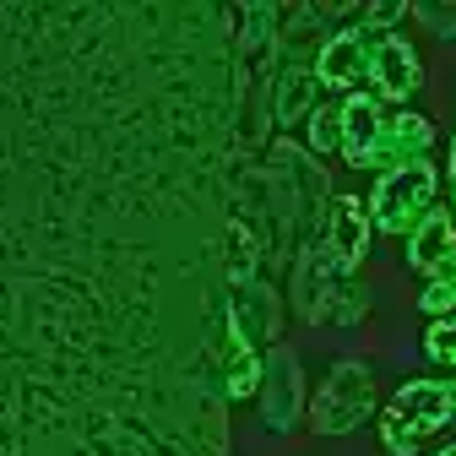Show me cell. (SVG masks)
<instances>
[{"label":"cell","instance_id":"6da1fadb","mask_svg":"<svg viewBox=\"0 0 456 456\" xmlns=\"http://www.w3.org/2000/svg\"><path fill=\"white\" fill-rule=\"evenodd\" d=\"M456 419V380H408L380 413V445L391 456H419V445Z\"/></svg>","mask_w":456,"mask_h":456},{"label":"cell","instance_id":"7a4b0ae2","mask_svg":"<svg viewBox=\"0 0 456 456\" xmlns=\"http://www.w3.org/2000/svg\"><path fill=\"white\" fill-rule=\"evenodd\" d=\"M440 175L435 163H403V168H386L375 180V191L364 196V212H370V228L375 234H391V240H408L413 228L440 207Z\"/></svg>","mask_w":456,"mask_h":456},{"label":"cell","instance_id":"3957f363","mask_svg":"<svg viewBox=\"0 0 456 456\" xmlns=\"http://www.w3.org/2000/svg\"><path fill=\"white\" fill-rule=\"evenodd\" d=\"M370 413H375V370L364 359L331 364V375H326V386L315 396V408H310V429L315 435H348Z\"/></svg>","mask_w":456,"mask_h":456},{"label":"cell","instance_id":"277c9868","mask_svg":"<svg viewBox=\"0 0 456 456\" xmlns=\"http://www.w3.org/2000/svg\"><path fill=\"white\" fill-rule=\"evenodd\" d=\"M256 396H261V424L272 435H289L299 424V413H305V370H299V354L294 348H282V342H277V348L261 359Z\"/></svg>","mask_w":456,"mask_h":456},{"label":"cell","instance_id":"5b68a950","mask_svg":"<svg viewBox=\"0 0 456 456\" xmlns=\"http://www.w3.org/2000/svg\"><path fill=\"white\" fill-rule=\"evenodd\" d=\"M370 33L364 28H342V33H331L321 49H315V82L326 87V93H364L370 87Z\"/></svg>","mask_w":456,"mask_h":456},{"label":"cell","instance_id":"8992f818","mask_svg":"<svg viewBox=\"0 0 456 456\" xmlns=\"http://www.w3.org/2000/svg\"><path fill=\"white\" fill-rule=\"evenodd\" d=\"M424 87V66H419V49L408 38H396V33H380L370 44V87L380 103H408L413 93Z\"/></svg>","mask_w":456,"mask_h":456},{"label":"cell","instance_id":"52a82bcc","mask_svg":"<svg viewBox=\"0 0 456 456\" xmlns=\"http://www.w3.org/2000/svg\"><path fill=\"white\" fill-rule=\"evenodd\" d=\"M370 240H375V228H370V212L359 196H337L326 201V223H321V250L337 272H354L364 256H370Z\"/></svg>","mask_w":456,"mask_h":456},{"label":"cell","instance_id":"ba28073f","mask_svg":"<svg viewBox=\"0 0 456 456\" xmlns=\"http://www.w3.org/2000/svg\"><path fill=\"white\" fill-rule=\"evenodd\" d=\"M386 120H391V109H386L375 93H348V98H342V163L375 168Z\"/></svg>","mask_w":456,"mask_h":456},{"label":"cell","instance_id":"9c48e42d","mask_svg":"<svg viewBox=\"0 0 456 456\" xmlns=\"http://www.w3.org/2000/svg\"><path fill=\"white\" fill-rule=\"evenodd\" d=\"M408 266L419 277H440V272H456V217L445 207H435L413 234H408Z\"/></svg>","mask_w":456,"mask_h":456},{"label":"cell","instance_id":"30bf717a","mask_svg":"<svg viewBox=\"0 0 456 456\" xmlns=\"http://www.w3.org/2000/svg\"><path fill=\"white\" fill-rule=\"evenodd\" d=\"M435 147V126L424 120L419 109H391L386 136H380V158H375V175L386 168H403V163H424Z\"/></svg>","mask_w":456,"mask_h":456},{"label":"cell","instance_id":"8fae6325","mask_svg":"<svg viewBox=\"0 0 456 456\" xmlns=\"http://www.w3.org/2000/svg\"><path fill=\"white\" fill-rule=\"evenodd\" d=\"M315 61H282L277 71V87H272V114H277V126H299L310 120V109H315Z\"/></svg>","mask_w":456,"mask_h":456},{"label":"cell","instance_id":"7c38bea8","mask_svg":"<svg viewBox=\"0 0 456 456\" xmlns=\"http://www.w3.org/2000/svg\"><path fill=\"white\" fill-rule=\"evenodd\" d=\"M223 386H228V396H256V386H261V354H256V342L240 331V326H228L223 331Z\"/></svg>","mask_w":456,"mask_h":456},{"label":"cell","instance_id":"4fadbf2b","mask_svg":"<svg viewBox=\"0 0 456 456\" xmlns=\"http://www.w3.org/2000/svg\"><path fill=\"white\" fill-rule=\"evenodd\" d=\"M310 152H321V158L342 152V98L310 109Z\"/></svg>","mask_w":456,"mask_h":456},{"label":"cell","instance_id":"5bb4252c","mask_svg":"<svg viewBox=\"0 0 456 456\" xmlns=\"http://www.w3.org/2000/svg\"><path fill=\"white\" fill-rule=\"evenodd\" d=\"M419 310H424L429 321L456 315V272H440V277L424 282V289H419Z\"/></svg>","mask_w":456,"mask_h":456},{"label":"cell","instance_id":"9a60e30c","mask_svg":"<svg viewBox=\"0 0 456 456\" xmlns=\"http://www.w3.org/2000/svg\"><path fill=\"white\" fill-rule=\"evenodd\" d=\"M424 354H429L435 364L456 370V315H445V321H435V326H429V337H424Z\"/></svg>","mask_w":456,"mask_h":456},{"label":"cell","instance_id":"2e32d148","mask_svg":"<svg viewBox=\"0 0 456 456\" xmlns=\"http://www.w3.org/2000/svg\"><path fill=\"white\" fill-rule=\"evenodd\" d=\"M413 17L435 33V38H445V44H456V6H440V0H419L413 6Z\"/></svg>","mask_w":456,"mask_h":456},{"label":"cell","instance_id":"e0dca14e","mask_svg":"<svg viewBox=\"0 0 456 456\" xmlns=\"http://www.w3.org/2000/svg\"><path fill=\"white\" fill-rule=\"evenodd\" d=\"M408 12H413V6H408V0H380V6H364V17H370V22H364V33L375 38V28L386 33V28H391L396 17H408Z\"/></svg>","mask_w":456,"mask_h":456},{"label":"cell","instance_id":"ac0fdd59","mask_svg":"<svg viewBox=\"0 0 456 456\" xmlns=\"http://www.w3.org/2000/svg\"><path fill=\"white\" fill-rule=\"evenodd\" d=\"M445 175H451V207H456V136H451V158H445ZM456 217V212H451Z\"/></svg>","mask_w":456,"mask_h":456},{"label":"cell","instance_id":"d6986e66","mask_svg":"<svg viewBox=\"0 0 456 456\" xmlns=\"http://www.w3.org/2000/svg\"><path fill=\"white\" fill-rule=\"evenodd\" d=\"M440 456H456V445H445V451H440Z\"/></svg>","mask_w":456,"mask_h":456}]
</instances>
